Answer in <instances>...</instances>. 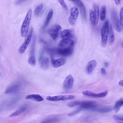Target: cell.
I'll return each mask as SVG.
<instances>
[{
	"label": "cell",
	"mask_w": 123,
	"mask_h": 123,
	"mask_svg": "<svg viewBox=\"0 0 123 123\" xmlns=\"http://www.w3.org/2000/svg\"><path fill=\"white\" fill-rule=\"evenodd\" d=\"M48 51L51 54H57L63 57H68L73 53V46H70L65 47H60V48H52L49 49Z\"/></svg>",
	"instance_id": "obj_1"
},
{
	"label": "cell",
	"mask_w": 123,
	"mask_h": 123,
	"mask_svg": "<svg viewBox=\"0 0 123 123\" xmlns=\"http://www.w3.org/2000/svg\"><path fill=\"white\" fill-rule=\"evenodd\" d=\"M32 10L31 9H30L28 11L21 26V35L23 37H26L28 34L30 23L31 17H32Z\"/></svg>",
	"instance_id": "obj_2"
},
{
	"label": "cell",
	"mask_w": 123,
	"mask_h": 123,
	"mask_svg": "<svg viewBox=\"0 0 123 123\" xmlns=\"http://www.w3.org/2000/svg\"><path fill=\"white\" fill-rule=\"evenodd\" d=\"M96 105L95 102L91 101H76L68 103L67 106L69 107L79 106L82 109H89L91 110Z\"/></svg>",
	"instance_id": "obj_3"
},
{
	"label": "cell",
	"mask_w": 123,
	"mask_h": 123,
	"mask_svg": "<svg viewBox=\"0 0 123 123\" xmlns=\"http://www.w3.org/2000/svg\"><path fill=\"white\" fill-rule=\"evenodd\" d=\"M109 31V22L108 20H106L101 29V45L102 47H105L107 45L108 37Z\"/></svg>",
	"instance_id": "obj_4"
},
{
	"label": "cell",
	"mask_w": 123,
	"mask_h": 123,
	"mask_svg": "<svg viewBox=\"0 0 123 123\" xmlns=\"http://www.w3.org/2000/svg\"><path fill=\"white\" fill-rule=\"evenodd\" d=\"M75 96L74 95H58L54 96H47L46 99L50 101H66L67 100H71L75 98Z\"/></svg>",
	"instance_id": "obj_5"
},
{
	"label": "cell",
	"mask_w": 123,
	"mask_h": 123,
	"mask_svg": "<svg viewBox=\"0 0 123 123\" xmlns=\"http://www.w3.org/2000/svg\"><path fill=\"white\" fill-rule=\"evenodd\" d=\"M61 30V27L58 24L53 25L48 30V33L50 37L54 40H56L58 37L59 33Z\"/></svg>",
	"instance_id": "obj_6"
},
{
	"label": "cell",
	"mask_w": 123,
	"mask_h": 123,
	"mask_svg": "<svg viewBox=\"0 0 123 123\" xmlns=\"http://www.w3.org/2000/svg\"><path fill=\"white\" fill-rule=\"evenodd\" d=\"M70 16L68 18L69 23L71 25H74L76 23L79 14L78 8L76 6H73L70 9Z\"/></svg>",
	"instance_id": "obj_7"
},
{
	"label": "cell",
	"mask_w": 123,
	"mask_h": 123,
	"mask_svg": "<svg viewBox=\"0 0 123 123\" xmlns=\"http://www.w3.org/2000/svg\"><path fill=\"white\" fill-rule=\"evenodd\" d=\"M33 28H31L29 31V33L27 34L26 36V38H25V40L24 41V43L22 44L21 46L19 49V52L20 54H23L25 52V50L29 46L31 40L33 36Z\"/></svg>",
	"instance_id": "obj_8"
},
{
	"label": "cell",
	"mask_w": 123,
	"mask_h": 123,
	"mask_svg": "<svg viewBox=\"0 0 123 123\" xmlns=\"http://www.w3.org/2000/svg\"><path fill=\"white\" fill-rule=\"evenodd\" d=\"M111 16V19L112 21V23H113V25L114 28L117 32H120L122 30L121 25L120 23V19H119L117 14L114 10H112Z\"/></svg>",
	"instance_id": "obj_9"
},
{
	"label": "cell",
	"mask_w": 123,
	"mask_h": 123,
	"mask_svg": "<svg viewBox=\"0 0 123 123\" xmlns=\"http://www.w3.org/2000/svg\"><path fill=\"white\" fill-rule=\"evenodd\" d=\"M75 4L78 8L79 9L80 12L83 18L85 20L86 19V10L84 4L81 0H68Z\"/></svg>",
	"instance_id": "obj_10"
},
{
	"label": "cell",
	"mask_w": 123,
	"mask_h": 123,
	"mask_svg": "<svg viewBox=\"0 0 123 123\" xmlns=\"http://www.w3.org/2000/svg\"><path fill=\"white\" fill-rule=\"evenodd\" d=\"M74 41L72 37H69L62 38L59 43L58 46L60 47H65L67 46H73Z\"/></svg>",
	"instance_id": "obj_11"
},
{
	"label": "cell",
	"mask_w": 123,
	"mask_h": 123,
	"mask_svg": "<svg viewBox=\"0 0 123 123\" xmlns=\"http://www.w3.org/2000/svg\"><path fill=\"white\" fill-rule=\"evenodd\" d=\"M82 94L86 96L93 97V98H103L107 96L108 91H105L99 93H94L88 90H85L82 92Z\"/></svg>",
	"instance_id": "obj_12"
},
{
	"label": "cell",
	"mask_w": 123,
	"mask_h": 123,
	"mask_svg": "<svg viewBox=\"0 0 123 123\" xmlns=\"http://www.w3.org/2000/svg\"><path fill=\"white\" fill-rule=\"evenodd\" d=\"M74 78L71 75H67L63 82V87L65 90H68L70 89L73 85Z\"/></svg>",
	"instance_id": "obj_13"
},
{
	"label": "cell",
	"mask_w": 123,
	"mask_h": 123,
	"mask_svg": "<svg viewBox=\"0 0 123 123\" xmlns=\"http://www.w3.org/2000/svg\"><path fill=\"white\" fill-rule=\"evenodd\" d=\"M66 59L64 58H61L57 59H52L51 63L53 67L58 68L63 65L66 62Z\"/></svg>",
	"instance_id": "obj_14"
},
{
	"label": "cell",
	"mask_w": 123,
	"mask_h": 123,
	"mask_svg": "<svg viewBox=\"0 0 123 123\" xmlns=\"http://www.w3.org/2000/svg\"><path fill=\"white\" fill-rule=\"evenodd\" d=\"M20 85L19 84H13L6 89V90L4 92V93L6 94H14L18 91V90L20 89Z\"/></svg>",
	"instance_id": "obj_15"
},
{
	"label": "cell",
	"mask_w": 123,
	"mask_h": 123,
	"mask_svg": "<svg viewBox=\"0 0 123 123\" xmlns=\"http://www.w3.org/2000/svg\"><path fill=\"white\" fill-rule=\"evenodd\" d=\"M97 63V61L95 60H92L88 62L86 68V73L88 74H91L96 67Z\"/></svg>",
	"instance_id": "obj_16"
},
{
	"label": "cell",
	"mask_w": 123,
	"mask_h": 123,
	"mask_svg": "<svg viewBox=\"0 0 123 123\" xmlns=\"http://www.w3.org/2000/svg\"><path fill=\"white\" fill-rule=\"evenodd\" d=\"M112 108L109 106H100L96 105L94 107L91 109L92 111H97L100 112H106L111 111Z\"/></svg>",
	"instance_id": "obj_17"
},
{
	"label": "cell",
	"mask_w": 123,
	"mask_h": 123,
	"mask_svg": "<svg viewBox=\"0 0 123 123\" xmlns=\"http://www.w3.org/2000/svg\"><path fill=\"white\" fill-rule=\"evenodd\" d=\"M39 63L41 67L43 69H47L49 66V60L48 57L41 56L39 59Z\"/></svg>",
	"instance_id": "obj_18"
},
{
	"label": "cell",
	"mask_w": 123,
	"mask_h": 123,
	"mask_svg": "<svg viewBox=\"0 0 123 123\" xmlns=\"http://www.w3.org/2000/svg\"><path fill=\"white\" fill-rule=\"evenodd\" d=\"M25 98L26 99L31 100L37 102H40L44 100V98L38 94H30L25 96Z\"/></svg>",
	"instance_id": "obj_19"
},
{
	"label": "cell",
	"mask_w": 123,
	"mask_h": 123,
	"mask_svg": "<svg viewBox=\"0 0 123 123\" xmlns=\"http://www.w3.org/2000/svg\"><path fill=\"white\" fill-rule=\"evenodd\" d=\"M27 108V105L25 104L24 105H22L17 111H16L15 112L12 113L10 115V117H14L18 116V115H20L21 114H22L23 112H25Z\"/></svg>",
	"instance_id": "obj_20"
},
{
	"label": "cell",
	"mask_w": 123,
	"mask_h": 123,
	"mask_svg": "<svg viewBox=\"0 0 123 123\" xmlns=\"http://www.w3.org/2000/svg\"><path fill=\"white\" fill-rule=\"evenodd\" d=\"M72 31L70 29H64L61 32V37L62 38L72 37Z\"/></svg>",
	"instance_id": "obj_21"
},
{
	"label": "cell",
	"mask_w": 123,
	"mask_h": 123,
	"mask_svg": "<svg viewBox=\"0 0 123 123\" xmlns=\"http://www.w3.org/2000/svg\"><path fill=\"white\" fill-rule=\"evenodd\" d=\"M53 14V10L51 9L49 10V11L48 13V14L47 15L46 19L45 21L44 24V27H46L49 25L51 19L52 17Z\"/></svg>",
	"instance_id": "obj_22"
},
{
	"label": "cell",
	"mask_w": 123,
	"mask_h": 123,
	"mask_svg": "<svg viewBox=\"0 0 123 123\" xmlns=\"http://www.w3.org/2000/svg\"><path fill=\"white\" fill-rule=\"evenodd\" d=\"M109 43L110 44H112L114 41V35L113 32L112 25L110 24H109Z\"/></svg>",
	"instance_id": "obj_23"
},
{
	"label": "cell",
	"mask_w": 123,
	"mask_h": 123,
	"mask_svg": "<svg viewBox=\"0 0 123 123\" xmlns=\"http://www.w3.org/2000/svg\"><path fill=\"white\" fill-rule=\"evenodd\" d=\"M89 15L90 20L91 23L94 25H96L97 24V22L96 21V17L95 14L94 13L93 10H91L89 11Z\"/></svg>",
	"instance_id": "obj_24"
},
{
	"label": "cell",
	"mask_w": 123,
	"mask_h": 123,
	"mask_svg": "<svg viewBox=\"0 0 123 123\" xmlns=\"http://www.w3.org/2000/svg\"><path fill=\"white\" fill-rule=\"evenodd\" d=\"M94 7V12L95 14L96 17V21L98 23V19L99 17V14H100V12H99V5L95 3L93 6Z\"/></svg>",
	"instance_id": "obj_25"
},
{
	"label": "cell",
	"mask_w": 123,
	"mask_h": 123,
	"mask_svg": "<svg viewBox=\"0 0 123 123\" xmlns=\"http://www.w3.org/2000/svg\"><path fill=\"white\" fill-rule=\"evenodd\" d=\"M106 14V8L105 5L102 6L99 14V17L101 21L104 20Z\"/></svg>",
	"instance_id": "obj_26"
},
{
	"label": "cell",
	"mask_w": 123,
	"mask_h": 123,
	"mask_svg": "<svg viewBox=\"0 0 123 123\" xmlns=\"http://www.w3.org/2000/svg\"><path fill=\"white\" fill-rule=\"evenodd\" d=\"M123 105V99L121 98L120 100L117 101L115 104L114 109L116 112H118L120 108Z\"/></svg>",
	"instance_id": "obj_27"
},
{
	"label": "cell",
	"mask_w": 123,
	"mask_h": 123,
	"mask_svg": "<svg viewBox=\"0 0 123 123\" xmlns=\"http://www.w3.org/2000/svg\"><path fill=\"white\" fill-rule=\"evenodd\" d=\"M43 8V4L42 3H41L38 6H37L34 10V14L36 16H38L40 12H41V10H42Z\"/></svg>",
	"instance_id": "obj_28"
},
{
	"label": "cell",
	"mask_w": 123,
	"mask_h": 123,
	"mask_svg": "<svg viewBox=\"0 0 123 123\" xmlns=\"http://www.w3.org/2000/svg\"><path fill=\"white\" fill-rule=\"evenodd\" d=\"M28 62L30 65L35 66L36 64L35 56H30L28 59Z\"/></svg>",
	"instance_id": "obj_29"
},
{
	"label": "cell",
	"mask_w": 123,
	"mask_h": 123,
	"mask_svg": "<svg viewBox=\"0 0 123 123\" xmlns=\"http://www.w3.org/2000/svg\"><path fill=\"white\" fill-rule=\"evenodd\" d=\"M119 16H120V21L121 25V26L123 29V7H121L120 10V13H119Z\"/></svg>",
	"instance_id": "obj_30"
},
{
	"label": "cell",
	"mask_w": 123,
	"mask_h": 123,
	"mask_svg": "<svg viewBox=\"0 0 123 123\" xmlns=\"http://www.w3.org/2000/svg\"><path fill=\"white\" fill-rule=\"evenodd\" d=\"M58 1L59 2V3L60 4V5H61L62 7V8L63 9H64L65 11L68 10L67 5L64 0H58Z\"/></svg>",
	"instance_id": "obj_31"
},
{
	"label": "cell",
	"mask_w": 123,
	"mask_h": 123,
	"mask_svg": "<svg viewBox=\"0 0 123 123\" xmlns=\"http://www.w3.org/2000/svg\"><path fill=\"white\" fill-rule=\"evenodd\" d=\"M82 110V109L80 107H79L78 108H76L75 110H74V111H72L71 112H70V113L68 114V115L69 116H73V115H74L76 114H77V113H78L79 111H80L81 110Z\"/></svg>",
	"instance_id": "obj_32"
},
{
	"label": "cell",
	"mask_w": 123,
	"mask_h": 123,
	"mask_svg": "<svg viewBox=\"0 0 123 123\" xmlns=\"http://www.w3.org/2000/svg\"><path fill=\"white\" fill-rule=\"evenodd\" d=\"M112 117L115 120L123 122V116H120V115H114Z\"/></svg>",
	"instance_id": "obj_33"
},
{
	"label": "cell",
	"mask_w": 123,
	"mask_h": 123,
	"mask_svg": "<svg viewBox=\"0 0 123 123\" xmlns=\"http://www.w3.org/2000/svg\"><path fill=\"white\" fill-rule=\"evenodd\" d=\"M58 121L56 120L55 119H47L45 121H42V123H54V122H57Z\"/></svg>",
	"instance_id": "obj_34"
},
{
	"label": "cell",
	"mask_w": 123,
	"mask_h": 123,
	"mask_svg": "<svg viewBox=\"0 0 123 123\" xmlns=\"http://www.w3.org/2000/svg\"><path fill=\"white\" fill-rule=\"evenodd\" d=\"M26 0H17L15 1V4H21V3L25 2Z\"/></svg>",
	"instance_id": "obj_35"
},
{
	"label": "cell",
	"mask_w": 123,
	"mask_h": 123,
	"mask_svg": "<svg viewBox=\"0 0 123 123\" xmlns=\"http://www.w3.org/2000/svg\"><path fill=\"white\" fill-rule=\"evenodd\" d=\"M101 73L103 75H105L106 74V70L104 68H102L101 69Z\"/></svg>",
	"instance_id": "obj_36"
},
{
	"label": "cell",
	"mask_w": 123,
	"mask_h": 123,
	"mask_svg": "<svg viewBox=\"0 0 123 123\" xmlns=\"http://www.w3.org/2000/svg\"><path fill=\"white\" fill-rule=\"evenodd\" d=\"M121 0H114L115 4L117 5H119L120 4Z\"/></svg>",
	"instance_id": "obj_37"
},
{
	"label": "cell",
	"mask_w": 123,
	"mask_h": 123,
	"mask_svg": "<svg viewBox=\"0 0 123 123\" xmlns=\"http://www.w3.org/2000/svg\"><path fill=\"white\" fill-rule=\"evenodd\" d=\"M119 85L122 86H123V80H121L119 82Z\"/></svg>",
	"instance_id": "obj_38"
},
{
	"label": "cell",
	"mask_w": 123,
	"mask_h": 123,
	"mask_svg": "<svg viewBox=\"0 0 123 123\" xmlns=\"http://www.w3.org/2000/svg\"><path fill=\"white\" fill-rule=\"evenodd\" d=\"M122 46H123V44H122Z\"/></svg>",
	"instance_id": "obj_39"
},
{
	"label": "cell",
	"mask_w": 123,
	"mask_h": 123,
	"mask_svg": "<svg viewBox=\"0 0 123 123\" xmlns=\"http://www.w3.org/2000/svg\"></svg>",
	"instance_id": "obj_40"
}]
</instances>
